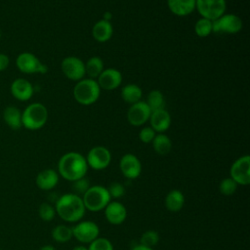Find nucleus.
Segmentation results:
<instances>
[{
    "instance_id": "nucleus-1",
    "label": "nucleus",
    "mask_w": 250,
    "mask_h": 250,
    "mask_svg": "<svg viewBox=\"0 0 250 250\" xmlns=\"http://www.w3.org/2000/svg\"><path fill=\"white\" fill-rule=\"evenodd\" d=\"M88 171L86 158L78 152L70 151L64 153L59 160L58 172L68 182H74L84 178Z\"/></svg>"
},
{
    "instance_id": "nucleus-2",
    "label": "nucleus",
    "mask_w": 250,
    "mask_h": 250,
    "mask_svg": "<svg viewBox=\"0 0 250 250\" xmlns=\"http://www.w3.org/2000/svg\"><path fill=\"white\" fill-rule=\"evenodd\" d=\"M56 213L67 223H76L84 217L86 209L82 197L75 193H64L59 197L55 206Z\"/></svg>"
},
{
    "instance_id": "nucleus-3",
    "label": "nucleus",
    "mask_w": 250,
    "mask_h": 250,
    "mask_svg": "<svg viewBox=\"0 0 250 250\" xmlns=\"http://www.w3.org/2000/svg\"><path fill=\"white\" fill-rule=\"evenodd\" d=\"M48 120L47 107L41 103H32L21 111L22 126L28 130L41 129Z\"/></svg>"
},
{
    "instance_id": "nucleus-4",
    "label": "nucleus",
    "mask_w": 250,
    "mask_h": 250,
    "mask_svg": "<svg viewBox=\"0 0 250 250\" xmlns=\"http://www.w3.org/2000/svg\"><path fill=\"white\" fill-rule=\"evenodd\" d=\"M81 197L85 209L91 212H99L104 210L111 199L107 188L99 185L90 186V188Z\"/></svg>"
},
{
    "instance_id": "nucleus-5",
    "label": "nucleus",
    "mask_w": 250,
    "mask_h": 250,
    "mask_svg": "<svg viewBox=\"0 0 250 250\" xmlns=\"http://www.w3.org/2000/svg\"><path fill=\"white\" fill-rule=\"evenodd\" d=\"M101 88L95 79L86 78L79 80L73 88L75 101L83 105H90L96 103L100 97Z\"/></svg>"
},
{
    "instance_id": "nucleus-6",
    "label": "nucleus",
    "mask_w": 250,
    "mask_h": 250,
    "mask_svg": "<svg viewBox=\"0 0 250 250\" xmlns=\"http://www.w3.org/2000/svg\"><path fill=\"white\" fill-rule=\"evenodd\" d=\"M195 9L199 15L207 20L215 21L226 13V0H196Z\"/></svg>"
},
{
    "instance_id": "nucleus-7",
    "label": "nucleus",
    "mask_w": 250,
    "mask_h": 250,
    "mask_svg": "<svg viewBox=\"0 0 250 250\" xmlns=\"http://www.w3.org/2000/svg\"><path fill=\"white\" fill-rule=\"evenodd\" d=\"M16 65L22 73H41L48 71V67L35 55L28 52L21 53L16 59Z\"/></svg>"
},
{
    "instance_id": "nucleus-8",
    "label": "nucleus",
    "mask_w": 250,
    "mask_h": 250,
    "mask_svg": "<svg viewBox=\"0 0 250 250\" xmlns=\"http://www.w3.org/2000/svg\"><path fill=\"white\" fill-rule=\"evenodd\" d=\"M99 226L93 221H79L72 228L73 237L83 244H89L99 237Z\"/></svg>"
},
{
    "instance_id": "nucleus-9",
    "label": "nucleus",
    "mask_w": 250,
    "mask_h": 250,
    "mask_svg": "<svg viewBox=\"0 0 250 250\" xmlns=\"http://www.w3.org/2000/svg\"><path fill=\"white\" fill-rule=\"evenodd\" d=\"M242 21L234 14H224L213 21V32L234 34L241 30Z\"/></svg>"
},
{
    "instance_id": "nucleus-10",
    "label": "nucleus",
    "mask_w": 250,
    "mask_h": 250,
    "mask_svg": "<svg viewBox=\"0 0 250 250\" xmlns=\"http://www.w3.org/2000/svg\"><path fill=\"white\" fill-rule=\"evenodd\" d=\"M230 178L241 186L250 184V156L243 155L237 158L230 166Z\"/></svg>"
},
{
    "instance_id": "nucleus-11",
    "label": "nucleus",
    "mask_w": 250,
    "mask_h": 250,
    "mask_svg": "<svg viewBox=\"0 0 250 250\" xmlns=\"http://www.w3.org/2000/svg\"><path fill=\"white\" fill-rule=\"evenodd\" d=\"M88 167L94 170H104L110 164L111 153L110 151L102 146H97L92 147L87 156L85 157Z\"/></svg>"
},
{
    "instance_id": "nucleus-12",
    "label": "nucleus",
    "mask_w": 250,
    "mask_h": 250,
    "mask_svg": "<svg viewBox=\"0 0 250 250\" xmlns=\"http://www.w3.org/2000/svg\"><path fill=\"white\" fill-rule=\"evenodd\" d=\"M61 68L65 77L73 81L83 79L85 75V63L77 57L69 56L62 60Z\"/></svg>"
},
{
    "instance_id": "nucleus-13",
    "label": "nucleus",
    "mask_w": 250,
    "mask_h": 250,
    "mask_svg": "<svg viewBox=\"0 0 250 250\" xmlns=\"http://www.w3.org/2000/svg\"><path fill=\"white\" fill-rule=\"evenodd\" d=\"M151 110L146 104V102L140 101L136 104H133L127 111L128 122L133 126L144 125L148 121Z\"/></svg>"
},
{
    "instance_id": "nucleus-14",
    "label": "nucleus",
    "mask_w": 250,
    "mask_h": 250,
    "mask_svg": "<svg viewBox=\"0 0 250 250\" xmlns=\"http://www.w3.org/2000/svg\"><path fill=\"white\" fill-rule=\"evenodd\" d=\"M119 168L122 175L129 180L137 179L142 172L141 161L132 153H126L121 157Z\"/></svg>"
},
{
    "instance_id": "nucleus-15",
    "label": "nucleus",
    "mask_w": 250,
    "mask_h": 250,
    "mask_svg": "<svg viewBox=\"0 0 250 250\" xmlns=\"http://www.w3.org/2000/svg\"><path fill=\"white\" fill-rule=\"evenodd\" d=\"M97 82L101 89L111 91L120 86L122 82V74L115 68H106L98 76Z\"/></svg>"
},
{
    "instance_id": "nucleus-16",
    "label": "nucleus",
    "mask_w": 250,
    "mask_h": 250,
    "mask_svg": "<svg viewBox=\"0 0 250 250\" xmlns=\"http://www.w3.org/2000/svg\"><path fill=\"white\" fill-rule=\"evenodd\" d=\"M10 91L12 96L21 102H26L30 100L33 96V86L25 78H17L15 79L10 86Z\"/></svg>"
},
{
    "instance_id": "nucleus-17",
    "label": "nucleus",
    "mask_w": 250,
    "mask_h": 250,
    "mask_svg": "<svg viewBox=\"0 0 250 250\" xmlns=\"http://www.w3.org/2000/svg\"><path fill=\"white\" fill-rule=\"evenodd\" d=\"M104 210V217L111 225H121L127 217L126 207L119 201H110Z\"/></svg>"
},
{
    "instance_id": "nucleus-18",
    "label": "nucleus",
    "mask_w": 250,
    "mask_h": 250,
    "mask_svg": "<svg viewBox=\"0 0 250 250\" xmlns=\"http://www.w3.org/2000/svg\"><path fill=\"white\" fill-rule=\"evenodd\" d=\"M148 120L150 121V127L158 133L167 131L171 125L170 113L165 108L151 111Z\"/></svg>"
},
{
    "instance_id": "nucleus-19",
    "label": "nucleus",
    "mask_w": 250,
    "mask_h": 250,
    "mask_svg": "<svg viewBox=\"0 0 250 250\" xmlns=\"http://www.w3.org/2000/svg\"><path fill=\"white\" fill-rule=\"evenodd\" d=\"M35 183L40 189L51 190L59 183V173L54 169H44L36 176Z\"/></svg>"
},
{
    "instance_id": "nucleus-20",
    "label": "nucleus",
    "mask_w": 250,
    "mask_h": 250,
    "mask_svg": "<svg viewBox=\"0 0 250 250\" xmlns=\"http://www.w3.org/2000/svg\"><path fill=\"white\" fill-rule=\"evenodd\" d=\"M195 1L196 0H167V4L172 14L185 17L195 10Z\"/></svg>"
},
{
    "instance_id": "nucleus-21",
    "label": "nucleus",
    "mask_w": 250,
    "mask_h": 250,
    "mask_svg": "<svg viewBox=\"0 0 250 250\" xmlns=\"http://www.w3.org/2000/svg\"><path fill=\"white\" fill-rule=\"evenodd\" d=\"M112 33H113L112 24L110 23V21H107L104 20H100L99 21H97L92 28V35L94 39L101 43H104L109 40L112 36Z\"/></svg>"
},
{
    "instance_id": "nucleus-22",
    "label": "nucleus",
    "mask_w": 250,
    "mask_h": 250,
    "mask_svg": "<svg viewBox=\"0 0 250 250\" xmlns=\"http://www.w3.org/2000/svg\"><path fill=\"white\" fill-rule=\"evenodd\" d=\"M3 120L12 130H19L22 127L21 111L15 105H8L4 108Z\"/></svg>"
},
{
    "instance_id": "nucleus-23",
    "label": "nucleus",
    "mask_w": 250,
    "mask_h": 250,
    "mask_svg": "<svg viewBox=\"0 0 250 250\" xmlns=\"http://www.w3.org/2000/svg\"><path fill=\"white\" fill-rule=\"evenodd\" d=\"M185 204V196L179 189L170 190L165 197V206L170 212H179Z\"/></svg>"
},
{
    "instance_id": "nucleus-24",
    "label": "nucleus",
    "mask_w": 250,
    "mask_h": 250,
    "mask_svg": "<svg viewBox=\"0 0 250 250\" xmlns=\"http://www.w3.org/2000/svg\"><path fill=\"white\" fill-rule=\"evenodd\" d=\"M142 96V89L136 84H127L121 90V98L124 102L131 104L140 102Z\"/></svg>"
},
{
    "instance_id": "nucleus-25",
    "label": "nucleus",
    "mask_w": 250,
    "mask_h": 250,
    "mask_svg": "<svg viewBox=\"0 0 250 250\" xmlns=\"http://www.w3.org/2000/svg\"><path fill=\"white\" fill-rule=\"evenodd\" d=\"M151 143H152L154 151L159 155L168 154L172 148V142H171L170 138L162 133L155 135V137Z\"/></svg>"
},
{
    "instance_id": "nucleus-26",
    "label": "nucleus",
    "mask_w": 250,
    "mask_h": 250,
    "mask_svg": "<svg viewBox=\"0 0 250 250\" xmlns=\"http://www.w3.org/2000/svg\"><path fill=\"white\" fill-rule=\"evenodd\" d=\"M104 70V62L100 57H91L85 63V74L91 79L98 78V76Z\"/></svg>"
},
{
    "instance_id": "nucleus-27",
    "label": "nucleus",
    "mask_w": 250,
    "mask_h": 250,
    "mask_svg": "<svg viewBox=\"0 0 250 250\" xmlns=\"http://www.w3.org/2000/svg\"><path fill=\"white\" fill-rule=\"evenodd\" d=\"M72 237V228L68 226L58 225L52 229V238L59 243H65Z\"/></svg>"
},
{
    "instance_id": "nucleus-28",
    "label": "nucleus",
    "mask_w": 250,
    "mask_h": 250,
    "mask_svg": "<svg viewBox=\"0 0 250 250\" xmlns=\"http://www.w3.org/2000/svg\"><path fill=\"white\" fill-rule=\"evenodd\" d=\"M146 103V104L148 105V107L150 108L151 111L164 108V104H165L164 96H163L161 91L152 90L147 95Z\"/></svg>"
},
{
    "instance_id": "nucleus-29",
    "label": "nucleus",
    "mask_w": 250,
    "mask_h": 250,
    "mask_svg": "<svg viewBox=\"0 0 250 250\" xmlns=\"http://www.w3.org/2000/svg\"><path fill=\"white\" fill-rule=\"evenodd\" d=\"M194 31L199 37H207L213 32V21L204 18L199 19L194 25Z\"/></svg>"
},
{
    "instance_id": "nucleus-30",
    "label": "nucleus",
    "mask_w": 250,
    "mask_h": 250,
    "mask_svg": "<svg viewBox=\"0 0 250 250\" xmlns=\"http://www.w3.org/2000/svg\"><path fill=\"white\" fill-rule=\"evenodd\" d=\"M158 241H159L158 232L151 229L145 231L140 238V244L149 248H152L153 246H155L158 243Z\"/></svg>"
},
{
    "instance_id": "nucleus-31",
    "label": "nucleus",
    "mask_w": 250,
    "mask_h": 250,
    "mask_svg": "<svg viewBox=\"0 0 250 250\" xmlns=\"http://www.w3.org/2000/svg\"><path fill=\"white\" fill-rule=\"evenodd\" d=\"M237 186L238 185L230 177H228L221 181V183L219 185V190L223 195L229 196V195H232L236 191Z\"/></svg>"
},
{
    "instance_id": "nucleus-32",
    "label": "nucleus",
    "mask_w": 250,
    "mask_h": 250,
    "mask_svg": "<svg viewBox=\"0 0 250 250\" xmlns=\"http://www.w3.org/2000/svg\"><path fill=\"white\" fill-rule=\"evenodd\" d=\"M38 214H39V217L42 221L50 222L54 219V217L56 215V210L50 203L43 202L39 206Z\"/></svg>"
},
{
    "instance_id": "nucleus-33",
    "label": "nucleus",
    "mask_w": 250,
    "mask_h": 250,
    "mask_svg": "<svg viewBox=\"0 0 250 250\" xmlns=\"http://www.w3.org/2000/svg\"><path fill=\"white\" fill-rule=\"evenodd\" d=\"M88 250H113L111 241L105 237H97L89 243Z\"/></svg>"
},
{
    "instance_id": "nucleus-34",
    "label": "nucleus",
    "mask_w": 250,
    "mask_h": 250,
    "mask_svg": "<svg viewBox=\"0 0 250 250\" xmlns=\"http://www.w3.org/2000/svg\"><path fill=\"white\" fill-rule=\"evenodd\" d=\"M107 191L112 198H120L125 193V188L122 184L118 182H113L109 184V186L106 188Z\"/></svg>"
},
{
    "instance_id": "nucleus-35",
    "label": "nucleus",
    "mask_w": 250,
    "mask_h": 250,
    "mask_svg": "<svg viewBox=\"0 0 250 250\" xmlns=\"http://www.w3.org/2000/svg\"><path fill=\"white\" fill-rule=\"evenodd\" d=\"M72 187H73V190H74L75 194L83 195L85 193V191L90 188V183L84 177V178H81L79 180L72 182Z\"/></svg>"
},
{
    "instance_id": "nucleus-36",
    "label": "nucleus",
    "mask_w": 250,
    "mask_h": 250,
    "mask_svg": "<svg viewBox=\"0 0 250 250\" xmlns=\"http://www.w3.org/2000/svg\"><path fill=\"white\" fill-rule=\"evenodd\" d=\"M156 135V132L151 127H145L139 133L140 140L145 144H149L152 142Z\"/></svg>"
},
{
    "instance_id": "nucleus-37",
    "label": "nucleus",
    "mask_w": 250,
    "mask_h": 250,
    "mask_svg": "<svg viewBox=\"0 0 250 250\" xmlns=\"http://www.w3.org/2000/svg\"><path fill=\"white\" fill-rule=\"evenodd\" d=\"M10 64V58L3 53H0V71H4Z\"/></svg>"
},
{
    "instance_id": "nucleus-38",
    "label": "nucleus",
    "mask_w": 250,
    "mask_h": 250,
    "mask_svg": "<svg viewBox=\"0 0 250 250\" xmlns=\"http://www.w3.org/2000/svg\"><path fill=\"white\" fill-rule=\"evenodd\" d=\"M131 250H153V249H152V248L146 247V246H144V245L139 244V245H136V246H134L133 248H131Z\"/></svg>"
},
{
    "instance_id": "nucleus-39",
    "label": "nucleus",
    "mask_w": 250,
    "mask_h": 250,
    "mask_svg": "<svg viewBox=\"0 0 250 250\" xmlns=\"http://www.w3.org/2000/svg\"><path fill=\"white\" fill-rule=\"evenodd\" d=\"M39 250H56V248H55L53 245H49V244H47V245L42 246Z\"/></svg>"
},
{
    "instance_id": "nucleus-40",
    "label": "nucleus",
    "mask_w": 250,
    "mask_h": 250,
    "mask_svg": "<svg viewBox=\"0 0 250 250\" xmlns=\"http://www.w3.org/2000/svg\"><path fill=\"white\" fill-rule=\"evenodd\" d=\"M111 18H112V15H111L109 12H105V13L104 14V19H103V20L109 21V20H111Z\"/></svg>"
},
{
    "instance_id": "nucleus-41",
    "label": "nucleus",
    "mask_w": 250,
    "mask_h": 250,
    "mask_svg": "<svg viewBox=\"0 0 250 250\" xmlns=\"http://www.w3.org/2000/svg\"><path fill=\"white\" fill-rule=\"evenodd\" d=\"M72 250H88V247H86L84 245H77Z\"/></svg>"
},
{
    "instance_id": "nucleus-42",
    "label": "nucleus",
    "mask_w": 250,
    "mask_h": 250,
    "mask_svg": "<svg viewBox=\"0 0 250 250\" xmlns=\"http://www.w3.org/2000/svg\"><path fill=\"white\" fill-rule=\"evenodd\" d=\"M1 36H2V31H1V29H0V40H1Z\"/></svg>"
}]
</instances>
